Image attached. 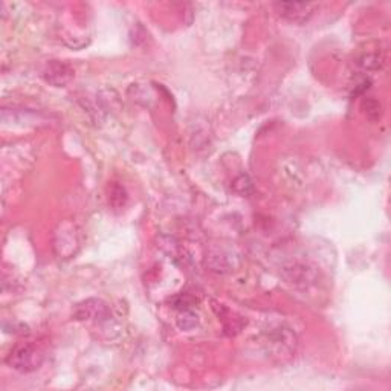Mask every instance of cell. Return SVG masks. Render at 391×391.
I'll use <instances>...</instances> for the list:
<instances>
[{
  "label": "cell",
  "instance_id": "cell-1",
  "mask_svg": "<svg viewBox=\"0 0 391 391\" xmlns=\"http://www.w3.org/2000/svg\"><path fill=\"white\" fill-rule=\"evenodd\" d=\"M42 352L31 344H21L14 347L8 358H6V364L20 373H31L37 370V368L42 365Z\"/></svg>",
  "mask_w": 391,
  "mask_h": 391
},
{
  "label": "cell",
  "instance_id": "cell-2",
  "mask_svg": "<svg viewBox=\"0 0 391 391\" xmlns=\"http://www.w3.org/2000/svg\"><path fill=\"white\" fill-rule=\"evenodd\" d=\"M54 248L60 258H71L80 248V237L75 225L63 224L54 235Z\"/></svg>",
  "mask_w": 391,
  "mask_h": 391
},
{
  "label": "cell",
  "instance_id": "cell-3",
  "mask_svg": "<svg viewBox=\"0 0 391 391\" xmlns=\"http://www.w3.org/2000/svg\"><path fill=\"white\" fill-rule=\"evenodd\" d=\"M278 14L286 20L293 24H304L311 19L315 5L313 3H297V2H282L274 5Z\"/></svg>",
  "mask_w": 391,
  "mask_h": 391
},
{
  "label": "cell",
  "instance_id": "cell-4",
  "mask_svg": "<svg viewBox=\"0 0 391 391\" xmlns=\"http://www.w3.org/2000/svg\"><path fill=\"white\" fill-rule=\"evenodd\" d=\"M43 77L55 87H62L68 84L73 77V71L71 69L69 64L53 60L46 64L45 71H43Z\"/></svg>",
  "mask_w": 391,
  "mask_h": 391
},
{
  "label": "cell",
  "instance_id": "cell-5",
  "mask_svg": "<svg viewBox=\"0 0 391 391\" xmlns=\"http://www.w3.org/2000/svg\"><path fill=\"white\" fill-rule=\"evenodd\" d=\"M78 320H106L109 318V311L104 302L98 300H87L83 304L78 306L77 311Z\"/></svg>",
  "mask_w": 391,
  "mask_h": 391
},
{
  "label": "cell",
  "instance_id": "cell-6",
  "mask_svg": "<svg viewBox=\"0 0 391 391\" xmlns=\"http://www.w3.org/2000/svg\"><path fill=\"white\" fill-rule=\"evenodd\" d=\"M359 64H361V68H363V69L376 71V69L381 68L382 58L378 54H365V55L361 57Z\"/></svg>",
  "mask_w": 391,
  "mask_h": 391
},
{
  "label": "cell",
  "instance_id": "cell-7",
  "mask_svg": "<svg viewBox=\"0 0 391 391\" xmlns=\"http://www.w3.org/2000/svg\"><path fill=\"white\" fill-rule=\"evenodd\" d=\"M364 109L365 113L372 118V120H376L381 113V104L376 100H367L364 101Z\"/></svg>",
  "mask_w": 391,
  "mask_h": 391
}]
</instances>
